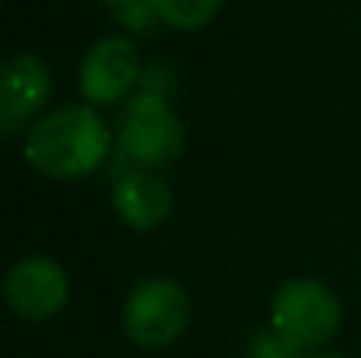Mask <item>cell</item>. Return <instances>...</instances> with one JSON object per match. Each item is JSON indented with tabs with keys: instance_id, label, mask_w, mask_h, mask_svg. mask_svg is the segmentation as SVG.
<instances>
[{
	"instance_id": "obj_13",
	"label": "cell",
	"mask_w": 361,
	"mask_h": 358,
	"mask_svg": "<svg viewBox=\"0 0 361 358\" xmlns=\"http://www.w3.org/2000/svg\"><path fill=\"white\" fill-rule=\"evenodd\" d=\"M311 358H343V355H311Z\"/></svg>"
},
{
	"instance_id": "obj_4",
	"label": "cell",
	"mask_w": 361,
	"mask_h": 358,
	"mask_svg": "<svg viewBox=\"0 0 361 358\" xmlns=\"http://www.w3.org/2000/svg\"><path fill=\"white\" fill-rule=\"evenodd\" d=\"M190 323V295L169 276H149L133 285L121 308V327L140 349H165Z\"/></svg>"
},
{
	"instance_id": "obj_12",
	"label": "cell",
	"mask_w": 361,
	"mask_h": 358,
	"mask_svg": "<svg viewBox=\"0 0 361 358\" xmlns=\"http://www.w3.org/2000/svg\"><path fill=\"white\" fill-rule=\"evenodd\" d=\"M99 4H105L111 13H118V10H124V6H130L133 0H99Z\"/></svg>"
},
{
	"instance_id": "obj_6",
	"label": "cell",
	"mask_w": 361,
	"mask_h": 358,
	"mask_svg": "<svg viewBox=\"0 0 361 358\" xmlns=\"http://www.w3.org/2000/svg\"><path fill=\"white\" fill-rule=\"evenodd\" d=\"M140 80H143L140 57L127 35L99 38L80 63V92L92 108L124 101Z\"/></svg>"
},
{
	"instance_id": "obj_10",
	"label": "cell",
	"mask_w": 361,
	"mask_h": 358,
	"mask_svg": "<svg viewBox=\"0 0 361 358\" xmlns=\"http://www.w3.org/2000/svg\"><path fill=\"white\" fill-rule=\"evenodd\" d=\"M247 358H305L298 346L286 340L282 333H276L273 327L257 330L247 342Z\"/></svg>"
},
{
	"instance_id": "obj_2",
	"label": "cell",
	"mask_w": 361,
	"mask_h": 358,
	"mask_svg": "<svg viewBox=\"0 0 361 358\" xmlns=\"http://www.w3.org/2000/svg\"><path fill=\"white\" fill-rule=\"evenodd\" d=\"M118 149L146 171L169 168L184 152V124L159 92H137L118 114Z\"/></svg>"
},
{
	"instance_id": "obj_9",
	"label": "cell",
	"mask_w": 361,
	"mask_h": 358,
	"mask_svg": "<svg viewBox=\"0 0 361 358\" xmlns=\"http://www.w3.org/2000/svg\"><path fill=\"white\" fill-rule=\"evenodd\" d=\"M225 0H152L159 23L178 32H197L216 19Z\"/></svg>"
},
{
	"instance_id": "obj_5",
	"label": "cell",
	"mask_w": 361,
	"mask_h": 358,
	"mask_svg": "<svg viewBox=\"0 0 361 358\" xmlns=\"http://www.w3.org/2000/svg\"><path fill=\"white\" fill-rule=\"evenodd\" d=\"M6 308L23 321H48L61 314L70 298V279L57 260L44 254L19 257L4 279Z\"/></svg>"
},
{
	"instance_id": "obj_3",
	"label": "cell",
	"mask_w": 361,
	"mask_h": 358,
	"mask_svg": "<svg viewBox=\"0 0 361 358\" xmlns=\"http://www.w3.org/2000/svg\"><path fill=\"white\" fill-rule=\"evenodd\" d=\"M339 323H343L339 298L330 292V285L311 276L282 283L269 304V327L301 352L326 346L339 333Z\"/></svg>"
},
{
	"instance_id": "obj_8",
	"label": "cell",
	"mask_w": 361,
	"mask_h": 358,
	"mask_svg": "<svg viewBox=\"0 0 361 358\" xmlns=\"http://www.w3.org/2000/svg\"><path fill=\"white\" fill-rule=\"evenodd\" d=\"M111 206L118 219L133 232H152L159 228L175 209V194L169 181L156 171H127L111 187Z\"/></svg>"
},
{
	"instance_id": "obj_11",
	"label": "cell",
	"mask_w": 361,
	"mask_h": 358,
	"mask_svg": "<svg viewBox=\"0 0 361 358\" xmlns=\"http://www.w3.org/2000/svg\"><path fill=\"white\" fill-rule=\"evenodd\" d=\"M114 19H118L130 35H149L159 23V13H156V6H152V0H133L130 6L114 13Z\"/></svg>"
},
{
	"instance_id": "obj_1",
	"label": "cell",
	"mask_w": 361,
	"mask_h": 358,
	"mask_svg": "<svg viewBox=\"0 0 361 358\" xmlns=\"http://www.w3.org/2000/svg\"><path fill=\"white\" fill-rule=\"evenodd\" d=\"M111 133L92 105H61L25 130L23 156L38 175L80 181L102 168Z\"/></svg>"
},
{
	"instance_id": "obj_7",
	"label": "cell",
	"mask_w": 361,
	"mask_h": 358,
	"mask_svg": "<svg viewBox=\"0 0 361 358\" xmlns=\"http://www.w3.org/2000/svg\"><path fill=\"white\" fill-rule=\"evenodd\" d=\"M51 67L32 51H19L0 70V130L6 137L25 127L51 99Z\"/></svg>"
}]
</instances>
